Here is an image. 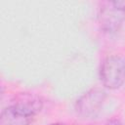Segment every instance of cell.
Wrapping results in <instances>:
<instances>
[{
  "label": "cell",
  "mask_w": 125,
  "mask_h": 125,
  "mask_svg": "<svg viewBox=\"0 0 125 125\" xmlns=\"http://www.w3.org/2000/svg\"><path fill=\"white\" fill-rule=\"evenodd\" d=\"M33 117H30L19 109H17L14 105H10L4 108L1 112L0 124L1 125H29L32 122Z\"/></svg>",
  "instance_id": "obj_5"
},
{
  "label": "cell",
  "mask_w": 125,
  "mask_h": 125,
  "mask_svg": "<svg viewBox=\"0 0 125 125\" xmlns=\"http://www.w3.org/2000/svg\"><path fill=\"white\" fill-rule=\"evenodd\" d=\"M105 98L106 93L104 89L99 87L90 89L76 101V114L84 119L96 117L101 111Z\"/></svg>",
  "instance_id": "obj_2"
},
{
  "label": "cell",
  "mask_w": 125,
  "mask_h": 125,
  "mask_svg": "<svg viewBox=\"0 0 125 125\" xmlns=\"http://www.w3.org/2000/svg\"><path fill=\"white\" fill-rule=\"evenodd\" d=\"M107 125H122V124H121L118 120H111V121L108 122Z\"/></svg>",
  "instance_id": "obj_7"
},
{
  "label": "cell",
  "mask_w": 125,
  "mask_h": 125,
  "mask_svg": "<svg viewBox=\"0 0 125 125\" xmlns=\"http://www.w3.org/2000/svg\"><path fill=\"white\" fill-rule=\"evenodd\" d=\"M22 113L34 117L43 106L42 99L33 93H20L15 97L13 104Z\"/></svg>",
  "instance_id": "obj_4"
},
{
  "label": "cell",
  "mask_w": 125,
  "mask_h": 125,
  "mask_svg": "<svg viewBox=\"0 0 125 125\" xmlns=\"http://www.w3.org/2000/svg\"><path fill=\"white\" fill-rule=\"evenodd\" d=\"M50 125H62V124H60V123H54V124H50Z\"/></svg>",
  "instance_id": "obj_8"
},
{
  "label": "cell",
  "mask_w": 125,
  "mask_h": 125,
  "mask_svg": "<svg viewBox=\"0 0 125 125\" xmlns=\"http://www.w3.org/2000/svg\"><path fill=\"white\" fill-rule=\"evenodd\" d=\"M125 21V13L114 8L110 3L101 9L99 13V23L102 29L107 32L117 31Z\"/></svg>",
  "instance_id": "obj_3"
},
{
  "label": "cell",
  "mask_w": 125,
  "mask_h": 125,
  "mask_svg": "<svg viewBox=\"0 0 125 125\" xmlns=\"http://www.w3.org/2000/svg\"><path fill=\"white\" fill-rule=\"evenodd\" d=\"M110 4L114 7V8H116V9H118V10H120V11H122V12H124L125 13V0H116V1H112V2H110Z\"/></svg>",
  "instance_id": "obj_6"
},
{
  "label": "cell",
  "mask_w": 125,
  "mask_h": 125,
  "mask_svg": "<svg viewBox=\"0 0 125 125\" xmlns=\"http://www.w3.org/2000/svg\"><path fill=\"white\" fill-rule=\"evenodd\" d=\"M100 79L107 89L120 88L125 82V60L117 55L105 58L101 65Z\"/></svg>",
  "instance_id": "obj_1"
}]
</instances>
